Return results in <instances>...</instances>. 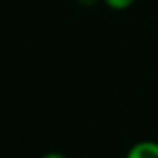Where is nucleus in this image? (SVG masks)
<instances>
[{
	"label": "nucleus",
	"instance_id": "obj_2",
	"mask_svg": "<svg viewBox=\"0 0 158 158\" xmlns=\"http://www.w3.org/2000/svg\"><path fill=\"white\" fill-rule=\"evenodd\" d=\"M102 2L110 10H114V11H125V10H128V8L134 6L136 0H102Z\"/></svg>",
	"mask_w": 158,
	"mask_h": 158
},
{
	"label": "nucleus",
	"instance_id": "obj_1",
	"mask_svg": "<svg viewBox=\"0 0 158 158\" xmlns=\"http://www.w3.org/2000/svg\"><path fill=\"white\" fill-rule=\"evenodd\" d=\"M125 158H158V141L152 139L138 141L127 151Z\"/></svg>",
	"mask_w": 158,
	"mask_h": 158
},
{
	"label": "nucleus",
	"instance_id": "obj_3",
	"mask_svg": "<svg viewBox=\"0 0 158 158\" xmlns=\"http://www.w3.org/2000/svg\"><path fill=\"white\" fill-rule=\"evenodd\" d=\"M41 158H67L65 154H61V152H47L45 156H41Z\"/></svg>",
	"mask_w": 158,
	"mask_h": 158
},
{
	"label": "nucleus",
	"instance_id": "obj_4",
	"mask_svg": "<svg viewBox=\"0 0 158 158\" xmlns=\"http://www.w3.org/2000/svg\"><path fill=\"white\" fill-rule=\"evenodd\" d=\"M80 2H82V4H86V6H91V4H95V2H97V0H80Z\"/></svg>",
	"mask_w": 158,
	"mask_h": 158
}]
</instances>
